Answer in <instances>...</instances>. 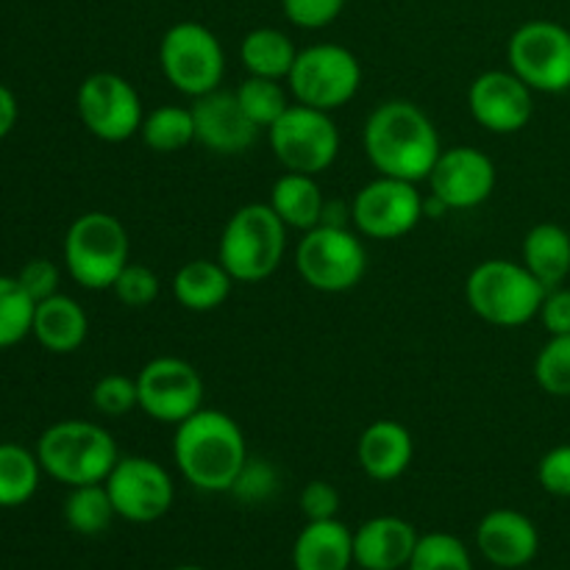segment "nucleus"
I'll return each mask as SVG.
<instances>
[{
  "instance_id": "obj_23",
  "label": "nucleus",
  "mask_w": 570,
  "mask_h": 570,
  "mask_svg": "<svg viewBox=\"0 0 570 570\" xmlns=\"http://www.w3.org/2000/svg\"><path fill=\"white\" fill-rule=\"evenodd\" d=\"M31 334L50 354H72L87 340L89 317L76 298L56 293L33 309Z\"/></svg>"
},
{
  "instance_id": "obj_11",
  "label": "nucleus",
  "mask_w": 570,
  "mask_h": 570,
  "mask_svg": "<svg viewBox=\"0 0 570 570\" xmlns=\"http://www.w3.org/2000/svg\"><path fill=\"white\" fill-rule=\"evenodd\" d=\"M507 59L532 92H570V31L560 22H523L507 42Z\"/></svg>"
},
{
  "instance_id": "obj_44",
  "label": "nucleus",
  "mask_w": 570,
  "mask_h": 570,
  "mask_svg": "<svg viewBox=\"0 0 570 570\" xmlns=\"http://www.w3.org/2000/svg\"><path fill=\"white\" fill-rule=\"evenodd\" d=\"M173 570H206V568H198V566H178V568H173Z\"/></svg>"
},
{
  "instance_id": "obj_27",
  "label": "nucleus",
  "mask_w": 570,
  "mask_h": 570,
  "mask_svg": "<svg viewBox=\"0 0 570 570\" xmlns=\"http://www.w3.org/2000/svg\"><path fill=\"white\" fill-rule=\"evenodd\" d=\"M295 56H298V48L293 45V39L271 26L248 31L243 37V45H239V59H243L248 76L284 81L293 70Z\"/></svg>"
},
{
  "instance_id": "obj_26",
  "label": "nucleus",
  "mask_w": 570,
  "mask_h": 570,
  "mask_svg": "<svg viewBox=\"0 0 570 570\" xmlns=\"http://www.w3.org/2000/svg\"><path fill=\"white\" fill-rule=\"evenodd\" d=\"M267 204L282 217L284 226L298 228V232L321 226L323 209H326V198H323V189L315 181V176L289 170L276 178Z\"/></svg>"
},
{
  "instance_id": "obj_39",
  "label": "nucleus",
  "mask_w": 570,
  "mask_h": 570,
  "mask_svg": "<svg viewBox=\"0 0 570 570\" xmlns=\"http://www.w3.org/2000/svg\"><path fill=\"white\" fill-rule=\"evenodd\" d=\"M17 282H20L22 289L31 295L33 304H39V301L59 293L61 271L56 267V262L50 259H31L22 265L20 273H17Z\"/></svg>"
},
{
  "instance_id": "obj_6",
  "label": "nucleus",
  "mask_w": 570,
  "mask_h": 570,
  "mask_svg": "<svg viewBox=\"0 0 570 570\" xmlns=\"http://www.w3.org/2000/svg\"><path fill=\"white\" fill-rule=\"evenodd\" d=\"M65 267L83 289L115 287L122 267L131 262V239L126 226L109 212H87L76 217L65 234Z\"/></svg>"
},
{
  "instance_id": "obj_38",
  "label": "nucleus",
  "mask_w": 570,
  "mask_h": 570,
  "mask_svg": "<svg viewBox=\"0 0 570 570\" xmlns=\"http://www.w3.org/2000/svg\"><path fill=\"white\" fill-rule=\"evenodd\" d=\"M540 488L557 499H570V443L546 451L538 465Z\"/></svg>"
},
{
  "instance_id": "obj_35",
  "label": "nucleus",
  "mask_w": 570,
  "mask_h": 570,
  "mask_svg": "<svg viewBox=\"0 0 570 570\" xmlns=\"http://www.w3.org/2000/svg\"><path fill=\"white\" fill-rule=\"evenodd\" d=\"M92 406L106 417H122L131 410H139L137 376L126 373H106L92 387Z\"/></svg>"
},
{
  "instance_id": "obj_41",
  "label": "nucleus",
  "mask_w": 570,
  "mask_h": 570,
  "mask_svg": "<svg viewBox=\"0 0 570 570\" xmlns=\"http://www.w3.org/2000/svg\"><path fill=\"white\" fill-rule=\"evenodd\" d=\"M273 490H276V473H273V468L265 465V462L248 460V465L243 468L239 479L234 482L232 493L245 501H265L271 499Z\"/></svg>"
},
{
  "instance_id": "obj_31",
  "label": "nucleus",
  "mask_w": 570,
  "mask_h": 570,
  "mask_svg": "<svg viewBox=\"0 0 570 570\" xmlns=\"http://www.w3.org/2000/svg\"><path fill=\"white\" fill-rule=\"evenodd\" d=\"M239 106L248 115V120L254 122L259 131H267L284 111L289 109L287 89L282 87V81L276 78H262V76H248L237 89Z\"/></svg>"
},
{
  "instance_id": "obj_34",
  "label": "nucleus",
  "mask_w": 570,
  "mask_h": 570,
  "mask_svg": "<svg viewBox=\"0 0 570 570\" xmlns=\"http://www.w3.org/2000/svg\"><path fill=\"white\" fill-rule=\"evenodd\" d=\"M540 390L554 399H570V334H554L534 360Z\"/></svg>"
},
{
  "instance_id": "obj_25",
  "label": "nucleus",
  "mask_w": 570,
  "mask_h": 570,
  "mask_svg": "<svg viewBox=\"0 0 570 570\" xmlns=\"http://www.w3.org/2000/svg\"><path fill=\"white\" fill-rule=\"evenodd\" d=\"M521 262L546 289L560 287L570 276V234L557 223H538L523 237Z\"/></svg>"
},
{
  "instance_id": "obj_13",
  "label": "nucleus",
  "mask_w": 570,
  "mask_h": 570,
  "mask_svg": "<svg viewBox=\"0 0 570 570\" xmlns=\"http://www.w3.org/2000/svg\"><path fill=\"white\" fill-rule=\"evenodd\" d=\"M76 109L83 128L104 142H126L145 120L142 100L134 83L117 72H92L76 92Z\"/></svg>"
},
{
  "instance_id": "obj_15",
  "label": "nucleus",
  "mask_w": 570,
  "mask_h": 570,
  "mask_svg": "<svg viewBox=\"0 0 570 570\" xmlns=\"http://www.w3.org/2000/svg\"><path fill=\"white\" fill-rule=\"evenodd\" d=\"M104 484L117 518L128 523L159 521L176 501L173 476L150 456H120Z\"/></svg>"
},
{
  "instance_id": "obj_10",
  "label": "nucleus",
  "mask_w": 570,
  "mask_h": 570,
  "mask_svg": "<svg viewBox=\"0 0 570 570\" xmlns=\"http://www.w3.org/2000/svg\"><path fill=\"white\" fill-rule=\"evenodd\" d=\"M267 142L284 170L317 176L337 159L340 128L332 120V111L289 104V109L267 128Z\"/></svg>"
},
{
  "instance_id": "obj_18",
  "label": "nucleus",
  "mask_w": 570,
  "mask_h": 570,
  "mask_svg": "<svg viewBox=\"0 0 570 570\" xmlns=\"http://www.w3.org/2000/svg\"><path fill=\"white\" fill-rule=\"evenodd\" d=\"M195 142L220 156H237L254 148L259 128L248 120L232 89H212L193 98Z\"/></svg>"
},
{
  "instance_id": "obj_20",
  "label": "nucleus",
  "mask_w": 570,
  "mask_h": 570,
  "mask_svg": "<svg viewBox=\"0 0 570 570\" xmlns=\"http://www.w3.org/2000/svg\"><path fill=\"white\" fill-rule=\"evenodd\" d=\"M417 538L404 518L376 515L354 532V562L362 570H401L410 566Z\"/></svg>"
},
{
  "instance_id": "obj_19",
  "label": "nucleus",
  "mask_w": 570,
  "mask_h": 570,
  "mask_svg": "<svg viewBox=\"0 0 570 570\" xmlns=\"http://www.w3.org/2000/svg\"><path fill=\"white\" fill-rule=\"evenodd\" d=\"M476 549L495 568L515 570L529 566L540 551V532L529 515L518 510L488 512L476 527Z\"/></svg>"
},
{
  "instance_id": "obj_36",
  "label": "nucleus",
  "mask_w": 570,
  "mask_h": 570,
  "mask_svg": "<svg viewBox=\"0 0 570 570\" xmlns=\"http://www.w3.org/2000/svg\"><path fill=\"white\" fill-rule=\"evenodd\" d=\"M111 293L128 309H145V306H150L159 298V276L148 265L128 262L120 276H117Z\"/></svg>"
},
{
  "instance_id": "obj_12",
  "label": "nucleus",
  "mask_w": 570,
  "mask_h": 570,
  "mask_svg": "<svg viewBox=\"0 0 570 570\" xmlns=\"http://www.w3.org/2000/svg\"><path fill=\"white\" fill-rule=\"evenodd\" d=\"M426 217V198L417 184L376 176L367 181L351 204V226L360 237L401 239L415 232Z\"/></svg>"
},
{
  "instance_id": "obj_5",
  "label": "nucleus",
  "mask_w": 570,
  "mask_h": 570,
  "mask_svg": "<svg viewBox=\"0 0 570 570\" xmlns=\"http://www.w3.org/2000/svg\"><path fill=\"white\" fill-rule=\"evenodd\" d=\"M549 289L529 273L523 262L488 259L471 271L465 298L473 315L499 328L527 326L540 315Z\"/></svg>"
},
{
  "instance_id": "obj_29",
  "label": "nucleus",
  "mask_w": 570,
  "mask_h": 570,
  "mask_svg": "<svg viewBox=\"0 0 570 570\" xmlns=\"http://www.w3.org/2000/svg\"><path fill=\"white\" fill-rule=\"evenodd\" d=\"M145 148L154 154H178L195 142V120L193 109L184 106H159L150 115H145L142 128H139Z\"/></svg>"
},
{
  "instance_id": "obj_22",
  "label": "nucleus",
  "mask_w": 570,
  "mask_h": 570,
  "mask_svg": "<svg viewBox=\"0 0 570 570\" xmlns=\"http://www.w3.org/2000/svg\"><path fill=\"white\" fill-rule=\"evenodd\" d=\"M354 566V532L337 518L306 521L293 546L295 570H348Z\"/></svg>"
},
{
  "instance_id": "obj_1",
  "label": "nucleus",
  "mask_w": 570,
  "mask_h": 570,
  "mask_svg": "<svg viewBox=\"0 0 570 570\" xmlns=\"http://www.w3.org/2000/svg\"><path fill=\"white\" fill-rule=\"evenodd\" d=\"M362 148L379 176L421 184L443 154L432 117L410 100H384L367 115Z\"/></svg>"
},
{
  "instance_id": "obj_21",
  "label": "nucleus",
  "mask_w": 570,
  "mask_h": 570,
  "mask_svg": "<svg viewBox=\"0 0 570 570\" xmlns=\"http://www.w3.org/2000/svg\"><path fill=\"white\" fill-rule=\"evenodd\" d=\"M415 456V443L404 423L393 417H379L362 432L356 443V460L373 482H395L404 476Z\"/></svg>"
},
{
  "instance_id": "obj_24",
  "label": "nucleus",
  "mask_w": 570,
  "mask_h": 570,
  "mask_svg": "<svg viewBox=\"0 0 570 570\" xmlns=\"http://www.w3.org/2000/svg\"><path fill=\"white\" fill-rule=\"evenodd\" d=\"M234 278L217 259L184 262L173 276V295L187 312H215L232 295Z\"/></svg>"
},
{
  "instance_id": "obj_7",
  "label": "nucleus",
  "mask_w": 570,
  "mask_h": 570,
  "mask_svg": "<svg viewBox=\"0 0 570 570\" xmlns=\"http://www.w3.org/2000/svg\"><path fill=\"white\" fill-rule=\"evenodd\" d=\"M295 267L312 289L340 295L354 289L367 273V250L348 226H315L295 248Z\"/></svg>"
},
{
  "instance_id": "obj_17",
  "label": "nucleus",
  "mask_w": 570,
  "mask_h": 570,
  "mask_svg": "<svg viewBox=\"0 0 570 570\" xmlns=\"http://www.w3.org/2000/svg\"><path fill=\"white\" fill-rule=\"evenodd\" d=\"M532 95V89L512 70H488L473 78L468 89V109L490 134H518L534 115Z\"/></svg>"
},
{
  "instance_id": "obj_16",
  "label": "nucleus",
  "mask_w": 570,
  "mask_h": 570,
  "mask_svg": "<svg viewBox=\"0 0 570 570\" xmlns=\"http://www.w3.org/2000/svg\"><path fill=\"white\" fill-rule=\"evenodd\" d=\"M426 181L432 198L445 209H476L493 195L495 165L484 150L456 145L443 148Z\"/></svg>"
},
{
  "instance_id": "obj_14",
  "label": "nucleus",
  "mask_w": 570,
  "mask_h": 570,
  "mask_svg": "<svg viewBox=\"0 0 570 570\" xmlns=\"http://www.w3.org/2000/svg\"><path fill=\"white\" fill-rule=\"evenodd\" d=\"M139 410L156 423L178 426L204 406V379L198 367L178 356H156L137 373Z\"/></svg>"
},
{
  "instance_id": "obj_4",
  "label": "nucleus",
  "mask_w": 570,
  "mask_h": 570,
  "mask_svg": "<svg viewBox=\"0 0 570 570\" xmlns=\"http://www.w3.org/2000/svg\"><path fill=\"white\" fill-rule=\"evenodd\" d=\"M37 460L50 479L67 488H81L106 482L120 460V449L100 423L59 421L39 438Z\"/></svg>"
},
{
  "instance_id": "obj_9",
  "label": "nucleus",
  "mask_w": 570,
  "mask_h": 570,
  "mask_svg": "<svg viewBox=\"0 0 570 570\" xmlns=\"http://www.w3.org/2000/svg\"><path fill=\"white\" fill-rule=\"evenodd\" d=\"M287 83L295 104L321 111L343 109L360 92L362 65L343 45L317 42L298 50Z\"/></svg>"
},
{
  "instance_id": "obj_42",
  "label": "nucleus",
  "mask_w": 570,
  "mask_h": 570,
  "mask_svg": "<svg viewBox=\"0 0 570 570\" xmlns=\"http://www.w3.org/2000/svg\"><path fill=\"white\" fill-rule=\"evenodd\" d=\"M540 321H543L546 332L554 334H570V289L554 287L546 293L543 306H540Z\"/></svg>"
},
{
  "instance_id": "obj_3",
  "label": "nucleus",
  "mask_w": 570,
  "mask_h": 570,
  "mask_svg": "<svg viewBox=\"0 0 570 570\" xmlns=\"http://www.w3.org/2000/svg\"><path fill=\"white\" fill-rule=\"evenodd\" d=\"M287 254V226L271 204H245L223 226L217 262L234 282L256 284L271 278Z\"/></svg>"
},
{
  "instance_id": "obj_33",
  "label": "nucleus",
  "mask_w": 570,
  "mask_h": 570,
  "mask_svg": "<svg viewBox=\"0 0 570 570\" xmlns=\"http://www.w3.org/2000/svg\"><path fill=\"white\" fill-rule=\"evenodd\" d=\"M406 570H473V560L456 534L429 532L417 538Z\"/></svg>"
},
{
  "instance_id": "obj_37",
  "label": "nucleus",
  "mask_w": 570,
  "mask_h": 570,
  "mask_svg": "<svg viewBox=\"0 0 570 570\" xmlns=\"http://www.w3.org/2000/svg\"><path fill=\"white\" fill-rule=\"evenodd\" d=\"M282 9L293 26L321 31L343 14L345 0H282Z\"/></svg>"
},
{
  "instance_id": "obj_8",
  "label": "nucleus",
  "mask_w": 570,
  "mask_h": 570,
  "mask_svg": "<svg viewBox=\"0 0 570 570\" xmlns=\"http://www.w3.org/2000/svg\"><path fill=\"white\" fill-rule=\"evenodd\" d=\"M159 67L173 89L187 98H200L223 83L226 53L212 28L195 20H181L161 37Z\"/></svg>"
},
{
  "instance_id": "obj_28",
  "label": "nucleus",
  "mask_w": 570,
  "mask_h": 570,
  "mask_svg": "<svg viewBox=\"0 0 570 570\" xmlns=\"http://www.w3.org/2000/svg\"><path fill=\"white\" fill-rule=\"evenodd\" d=\"M37 451L17 443H0V507H22L33 499L42 476Z\"/></svg>"
},
{
  "instance_id": "obj_32",
  "label": "nucleus",
  "mask_w": 570,
  "mask_h": 570,
  "mask_svg": "<svg viewBox=\"0 0 570 570\" xmlns=\"http://www.w3.org/2000/svg\"><path fill=\"white\" fill-rule=\"evenodd\" d=\"M33 309L37 304L17 276H0V348H11L31 334Z\"/></svg>"
},
{
  "instance_id": "obj_40",
  "label": "nucleus",
  "mask_w": 570,
  "mask_h": 570,
  "mask_svg": "<svg viewBox=\"0 0 570 570\" xmlns=\"http://www.w3.org/2000/svg\"><path fill=\"white\" fill-rule=\"evenodd\" d=\"M301 515L306 521H328V518H337L340 512V493L334 484L315 479V482L306 484L298 495Z\"/></svg>"
},
{
  "instance_id": "obj_30",
  "label": "nucleus",
  "mask_w": 570,
  "mask_h": 570,
  "mask_svg": "<svg viewBox=\"0 0 570 570\" xmlns=\"http://www.w3.org/2000/svg\"><path fill=\"white\" fill-rule=\"evenodd\" d=\"M65 523L76 534L83 538H95L104 534L117 518L115 504L109 499L106 484H81V488H70V495L65 499Z\"/></svg>"
},
{
  "instance_id": "obj_2",
  "label": "nucleus",
  "mask_w": 570,
  "mask_h": 570,
  "mask_svg": "<svg viewBox=\"0 0 570 570\" xmlns=\"http://www.w3.org/2000/svg\"><path fill=\"white\" fill-rule=\"evenodd\" d=\"M173 460L178 473L204 493H232L234 482L248 465V443L232 415L204 410L176 426Z\"/></svg>"
},
{
  "instance_id": "obj_43",
  "label": "nucleus",
  "mask_w": 570,
  "mask_h": 570,
  "mask_svg": "<svg viewBox=\"0 0 570 570\" xmlns=\"http://www.w3.org/2000/svg\"><path fill=\"white\" fill-rule=\"evenodd\" d=\"M17 111L20 109H17L14 92L0 83V139H6L11 134V128H14L17 122Z\"/></svg>"
}]
</instances>
